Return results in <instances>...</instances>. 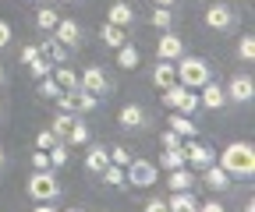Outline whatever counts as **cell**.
<instances>
[{
    "label": "cell",
    "mask_w": 255,
    "mask_h": 212,
    "mask_svg": "<svg viewBox=\"0 0 255 212\" xmlns=\"http://www.w3.org/2000/svg\"><path fill=\"white\" fill-rule=\"evenodd\" d=\"M220 166L227 177H252L255 173V145L252 141H231L220 152Z\"/></svg>",
    "instance_id": "1"
},
{
    "label": "cell",
    "mask_w": 255,
    "mask_h": 212,
    "mask_svg": "<svg viewBox=\"0 0 255 212\" xmlns=\"http://www.w3.org/2000/svg\"><path fill=\"white\" fill-rule=\"evenodd\" d=\"M174 71H177V81L188 85V88H202L213 78V68L206 64L202 57H184V53L174 60Z\"/></svg>",
    "instance_id": "2"
},
{
    "label": "cell",
    "mask_w": 255,
    "mask_h": 212,
    "mask_svg": "<svg viewBox=\"0 0 255 212\" xmlns=\"http://www.w3.org/2000/svg\"><path fill=\"white\" fill-rule=\"evenodd\" d=\"M28 198L32 202H57L60 198V180L53 177V170H36L28 177Z\"/></svg>",
    "instance_id": "3"
},
{
    "label": "cell",
    "mask_w": 255,
    "mask_h": 212,
    "mask_svg": "<svg viewBox=\"0 0 255 212\" xmlns=\"http://www.w3.org/2000/svg\"><path fill=\"white\" fill-rule=\"evenodd\" d=\"M163 103H167L170 110H177V113H188V117L199 110L195 88H188V85H181V81H174L170 88H163Z\"/></svg>",
    "instance_id": "4"
},
{
    "label": "cell",
    "mask_w": 255,
    "mask_h": 212,
    "mask_svg": "<svg viewBox=\"0 0 255 212\" xmlns=\"http://www.w3.org/2000/svg\"><path fill=\"white\" fill-rule=\"evenodd\" d=\"M124 180H131L135 188H152L156 184V163H149V159H131L124 166Z\"/></svg>",
    "instance_id": "5"
},
{
    "label": "cell",
    "mask_w": 255,
    "mask_h": 212,
    "mask_svg": "<svg viewBox=\"0 0 255 212\" xmlns=\"http://www.w3.org/2000/svg\"><path fill=\"white\" fill-rule=\"evenodd\" d=\"M181 148H184V163H188L191 170H206V166L213 163V148L202 145L199 138H184Z\"/></svg>",
    "instance_id": "6"
},
{
    "label": "cell",
    "mask_w": 255,
    "mask_h": 212,
    "mask_svg": "<svg viewBox=\"0 0 255 212\" xmlns=\"http://www.w3.org/2000/svg\"><path fill=\"white\" fill-rule=\"evenodd\" d=\"M206 25L213 28V32H231V28L238 25V14L227 4H213V7H206Z\"/></svg>",
    "instance_id": "7"
},
{
    "label": "cell",
    "mask_w": 255,
    "mask_h": 212,
    "mask_svg": "<svg viewBox=\"0 0 255 212\" xmlns=\"http://www.w3.org/2000/svg\"><path fill=\"white\" fill-rule=\"evenodd\" d=\"M227 103H252V96H255V81L248 78V74H234L231 81H227Z\"/></svg>",
    "instance_id": "8"
},
{
    "label": "cell",
    "mask_w": 255,
    "mask_h": 212,
    "mask_svg": "<svg viewBox=\"0 0 255 212\" xmlns=\"http://www.w3.org/2000/svg\"><path fill=\"white\" fill-rule=\"evenodd\" d=\"M78 88H82V92H92V96H103L107 88H110V81H107L103 68H85L78 74Z\"/></svg>",
    "instance_id": "9"
},
{
    "label": "cell",
    "mask_w": 255,
    "mask_h": 212,
    "mask_svg": "<svg viewBox=\"0 0 255 212\" xmlns=\"http://www.w3.org/2000/svg\"><path fill=\"white\" fill-rule=\"evenodd\" d=\"M181 53H184V39L167 28V32L156 39V57H159V60H177Z\"/></svg>",
    "instance_id": "10"
},
{
    "label": "cell",
    "mask_w": 255,
    "mask_h": 212,
    "mask_svg": "<svg viewBox=\"0 0 255 212\" xmlns=\"http://www.w3.org/2000/svg\"><path fill=\"white\" fill-rule=\"evenodd\" d=\"M53 39L60 43V46H68V50H75L78 46V39H82V28L71 21V18H60L57 25H53Z\"/></svg>",
    "instance_id": "11"
},
{
    "label": "cell",
    "mask_w": 255,
    "mask_h": 212,
    "mask_svg": "<svg viewBox=\"0 0 255 212\" xmlns=\"http://www.w3.org/2000/svg\"><path fill=\"white\" fill-rule=\"evenodd\" d=\"M199 106H206V110H223V106H227V92H223V85H216V81L209 78V81L202 85Z\"/></svg>",
    "instance_id": "12"
},
{
    "label": "cell",
    "mask_w": 255,
    "mask_h": 212,
    "mask_svg": "<svg viewBox=\"0 0 255 212\" xmlns=\"http://www.w3.org/2000/svg\"><path fill=\"white\" fill-rule=\"evenodd\" d=\"M202 184H206L209 191H227V188H231V177H227V170H223L220 163H209V166L202 170Z\"/></svg>",
    "instance_id": "13"
},
{
    "label": "cell",
    "mask_w": 255,
    "mask_h": 212,
    "mask_svg": "<svg viewBox=\"0 0 255 212\" xmlns=\"http://www.w3.org/2000/svg\"><path fill=\"white\" fill-rule=\"evenodd\" d=\"M117 120H121V128H128V131H138V128L145 124V110H142L138 103H128V106L117 113Z\"/></svg>",
    "instance_id": "14"
},
{
    "label": "cell",
    "mask_w": 255,
    "mask_h": 212,
    "mask_svg": "<svg viewBox=\"0 0 255 212\" xmlns=\"http://www.w3.org/2000/svg\"><path fill=\"white\" fill-rule=\"evenodd\" d=\"M107 21H110V25H117V28H128V25L135 21V11L128 7V0H117V4H110V7H107Z\"/></svg>",
    "instance_id": "15"
},
{
    "label": "cell",
    "mask_w": 255,
    "mask_h": 212,
    "mask_svg": "<svg viewBox=\"0 0 255 212\" xmlns=\"http://www.w3.org/2000/svg\"><path fill=\"white\" fill-rule=\"evenodd\" d=\"M177 81V71H174V60H159L156 64V71H152V85L163 92V88H170Z\"/></svg>",
    "instance_id": "16"
},
{
    "label": "cell",
    "mask_w": 255,
    "mask_h": 212,
    "mask_svg": "<svg viewBox=\"0 0 255 212\" xmlns=\"http://www.w3.org/2000/svg\"><path fill=\"white\" fill-rule=\"evenodd\" d=\"M195 173H191L188 166H177V170H170V177H167V184H170V191H191L195 188Z\"/></svg>",
    "instance_id": "17"
},
{
    "label": "cell",
    "mask_w": 255,
    "mask_h": 212,
    "mask_svg": "<svg viewBox=\"0 0 255 212\" xmlns=\"http://www.w3.org/2000/svg\"><path fill=\"white\" fill-rule=\"evenodd\" d=\"M167 212H199V202L191 191H174L167 202Z\"/></svg>",
    "instance_id": "18"
},
{
    "label": "cell",
    "mask_w": 255,
    "mask_h": 212,
    "mask_svg": "<svg viewBox=\"0 0 255 212\" xmlns=\"http://www.w3.org/2000/svg\"><path fill=\"white\" fill-rule=\"evenodd\" d=\"M53 81L60 85V92H75V88H78V74L71 71V68H64V64H53Z\"/></svg>",
    "instance_id": "19"
},
{
    "label": "cell",
    "mask_w": 255,
    "mask_h": 212,
    "mask_svg": "<svg viewBox=\"0 0 255 212\" xmlns=\"http://www.w3.org/2000/svg\"><path fill=\"white\" fill-rule=\"evenodd\" d=\"M167 124H170V131H177L181 138H195V120H191L188 113H177V110H174Z\"/></svg>",
    "instance_id": "20"
},
{
    "label": "cell",
    "mask_w": 255,
    "mask_h": 212,
    "mask_svg": "<svg viewBox=\"0 0 255 212\" xmlns=\"http://www.w3.org/2000/svg\"><path fill=\"white\" fill-rule=\"evenodd\" d=\"M107 163H110V152H107L103 145H92L89 152H85V170H89V173H100Z\"/></svg>",
    "instance_id": "21"
},
{
    "label": "cell",
    "mask_w": 255,
    "mask_h": 212,
    "mask_svg": "<svg viewBox=\"0 0 255 212\" xmlns=\"http://www.w3.org/2000/svg\"><path fill=\"white\" fill-rule=\"evenodd\" d=\"M39 53H46V57H50V64H64V60H68V46H60L53 36L39 43Z\"/></svg>",
    "instance_id": "22"
},
{
    "label": "cell",
    "mask_w": 255,
    "mask_h": 212,
    "mask_svg": "<svg viewBox=\"0 0 255 212\" xmlns=\"http://www.w3.org/2000/svg\"><path fill=\"white\" fill-rule=\"evenodd\" d=\"M100 36H103V43H107L110 50H117V46H124V43H128V32H124V28H117V25H110V21L100 28Z\"/></svg>",
    "instance_id": "23"
},
{
    "label": "cell",
    "mask_w": 255,
    "mask_h": 212,
    "mask_svg": "<svg viewBox=\"0 0 255 212\" xmlns=\"http://www.w3.org/2000/svg\"><path fill=\"white\" fill-rule=\"evenodd\" d=\"M71 124H75V113H57V117L50 120V131H53L60 141H68V131H71Z\"/></svg>",
    "instance_id": "24"
},
{
    "label": "cell",
    "mask_w": 255,
    "mask_h": 212,
    "mask_svg": "<svg viewBox=\"0 0 255 212\" xmlns=\"http://www.w3.org/2000/svg\"><path fill=\"white\" fill-rule=\"evenodd\" d=\"M117 68H124V71H131V68H138V50H135L131 43H124V46H117Z\"/></svg>",
    "instance_id": "25"
},
{
    "label": "cell",
    "mask_w": 255,
    "mask_h": 212,
    "mask_svg": "<svg viewBox=\"0 0 255 212\" xmlns=\"http://www.w3.org/2000/svg\"><path fill=\"white\" fill-rule=\"evenodd\" d=\"M149 25H152V28H159V32H167V28L174 25V11H170V7H152Z\"/></svg>",
    "instance_id": "26"
},
{
    "label": "cell",
    "mask_w": 255,
    "mask_h": 212,
    "mask_svg": "<svg viewBox=\"0 0 255 212\" xmlns=\"http://www.w3.org/2000/svg\"><path fill=\"white\" fill-rule=\"evenodd\" d=\"M100 177H103V184H110V188H121V184H124V166H117V163H107V166L100 170Z\"/></svg>",
    "instance_id": "27"
},
{
    "label": "cell",
    "mask_w": 255,
    "mask_h": 212,
    "mask_svg": "<svg viewBox=\"0 0 255 212\" xmlns=\"http://www.w3.org/2000/svg\"><path fill=\"white\" fill-rule=\"evenodd\" d=\"M96 106H100V96L75 88V113H89V110H96Z\"/></svg>",
    "instance_id": "28"
},
{
    "label": "cell",
    "mask_w": 255,
    "mask_h": 212,
    "mask_svg": "<svg viewBox=\"0 0 255 212\" xmlns=\"http://www.w3.org/2000/svg\"><path fill=\"white\" fill-rule=\"evenodd\" d=\"M159 166H163V170H177V166H188V163H184V148H167V152L159 156Z\"/></svg>",
    "instance_id": "29"
},
{
    "label": "cell",
    "mask_w": 255,
    "mask_h": 212,
    "mask_svg": "<svg viewBox=\"0 0 255 212\" xmlns=\"http://www.w3.org/2000/svg\"><path fill=\"white\" fill-rule=\"evenodd\" d=\"M46 152H50V166H68V159H71L68 141H57L53 148H46Z\"/></svg>",
    "instance_id": "30"
},
{
    "label": "cell",
    "mask_w": 255,
    "mask_h": 212,
    "mask_svg": "<svg viewBox=\"0 0 255 212\" xmlns=\"http://www.w3.org/2000/svg\"><path fill=\"white\" fill-rule=\"evenodd\" d=\"M57 21H60V14H57L53 7H46V4H43V7H39V14H36V25L43 28V32H53V25H57Z\"/></svg>",
    "instance_id": "31"
},
{
    "label": "cell",
    "mask_w": 255,
    "mask_h": 212,
    "mask_svg": "<svg viewBox=\"0 0 255 212\" xmlns=\"http://www.w3.org/2000/svg\"><path fill=\"white\" fill-rule=\"evenodd\" d=\"M68 145H89V128L82 124V120H75L71 131H68Z\"/></svg>",
    "instance_id": "32"
},
{
    "label": "cell",
    "mask_w": 255,
    "mask_h": 212,
    "mask_svg": "<svg viewBox=\"0 0 255 212\" xmlns=\"http://www.w3.org/2000/svg\"><path fill=\"white\" fill-rule=\"evenodd\" d=\"M238 57L245 60V64H252V60H255V36H241V43H238Z\"/></svg>",
    "instance_id": "33"
},
{
    "label": "cell",
    "mask_w": 255,
    "mask_h": 212,
    "mask_svg": "<svg viewBox=\"0 0 255 212\" xmlns=\"http://www.w3.org/2000/svg\"><path fill=\"white\" fill-rule=\"evenodd\" d=\"M39 96H43V99H57V96H60V85L53 81V74L39 78Z\"/></svg>",
    "instance_id": "34"
},
{
    "label": "cell",
    "mask_w": 255,
    "mask_h": 212,
    "mask_svg": "<svg viewBox=\"0 0 255 212\" xmlns=\"http://www.w3.org/2000/svg\"><path fill=\"white\" fill-rule=\"evenodd\" d=\"M57 141H60V138H57V135H53L50 128H43V131L36 135V148H43V152H46V148H53Z\"/></svg>",
    "instance_id": "35"
},
{
    "label": "cell",
    "mask_w": 255,
    "mask_h": 212,
    "mask_svg": "<svg viewBox=\"0 0 255 212\" xmlns=\"http://www.w3.org/2000/svg\"><path fill=\"white\" fill-rule=\"evenodd\" d=\"M28 71L36 74V78H46V74L53 71V64H50V60H43V57H36V60H32V64H28Z\"/></svg>",
    "instance_id": "36"
},
{
    "label": "cell",
    "mask_w": 255,
    "mask_h": 212,
    "mask_svg": "<svg viewBox=\"0 0 255 212\" xmlns=\"http://www.w3.org/2000/svg\"><path fill=\"white\" fill-rule=\"evenodd\" d=\"M107 152H110V163H117V166H128V163H131V156H128L124 145H114V148H107Z\"/></svg>",
    "instance_id": "37"
},
{
    "label": "cell",
    "mask_w": 255,
    "mask_h": 212,
    "mask_svg": "<svg viewBox=\"0 0 255 212\" xmlns=\"http://www.w3.org/2000/svg\"><path fill=\"white\" fill-rule=\"evenodd\" d=\"M159 141H163V148H181L184 138H181L177 131H163V135H159Z\"/></svg>",
    "instance_id": "38"
},
{
    "label": "cell",
    "mask_w": 255,
    "mask_h": 212,
    "mask_svg": "<svg viewBox=\"0 0 255 212\" xmlns=\"http://www.w3.org/2000/svg\"><path fill=\"white\" fill-rule=\"evenodd\" d=\"M32 166H36V170H50V152L36 148V152H32Z\"/></svg>",
    "instance_id": "39"
},
{
    "label": "cell",
    "mask_w": 255,
    "mask_h": 212,
    "mask_svg": "<svg viewBox=\"0 0 255 212\" xmlns=\"http://www.w3.org/2000/svg\"><path fill=\"white\" fill-rule=\"evenodd\" d=\"M36 57H43V53H39V46H25V50H21V64L28 68L32 60H36Z\"/></svg>",
    "instance_id": "40"
},
{
    "label": "cell",
    "mask_w": 255,
    "mask_h": 212,
    "mask_svg": "<svg viewBox=\"0 0 255 212\" xmlns=\"http://www.w3.org/2000/svg\"><path fill=\"white\" fill-rule=\"evenodd\" d=\"M142 212H167V202H159V198H149Z\"/></svg>",
    "instance_id": "41"
},
{
    "label": "cell",
    "mask_w": 255,
    "mask_h": 212,
    "mask_svg": "<svg viewBox=\"0 0 255 212\" xmlns=\"http://www.w3.org/2000/svg\"><path fill=\"white\" fill-rule=\"evenodd\" d=\"M7 43H11V25H7V21H0V50H4Z\"/></svg>",
    "instance_id": "42"
},
{
    "label": "cell",
    "mask_w": 255,
    "mask_h": 212,
    "mask_svg": "<svg viewBox=\"0 0 255 212\" xmlns=\"http://www.w3.org/2000/svg\"><path fill=\"white\" fill-rule=\"evenodd\" d=\"M199 212H227V209H223L220 202H213V198H209V202H202V205H199Z\"/></svg>",
    "instance_id": "43"
},
{
    "label": "cell",
    "mask_w": 255,
    "mask_h": 212,
    "mask_svg": "<svg viewBox=\"0 0 255 212\" xmlns=\"http://www.w3.org/2000/svg\"><path fill=\"white\" fill-rule=\"evenodd\" d=\"M32 212H60V209H53L50 202H36V209H32Z\"/></svg>",
    "instance_id": "44"
},
{
    "label": "cell",
    "mask_w": 255,
    "mask_h": 212,
    "mask_svg": "<svg viewBox=\"0 0 255 212\" xmlns=\"http://www.w3.org/2000/svg\"><path fill=\"white\" fill-rule=\"evenodd\" d=\"M177 0H156V7H174Z\"/></svg>",
    "instance_id": "45"
},
{
    "label": "cell",
    "mask_w": 255,
    "mask_h": 212,
    "mask_svg": "<svg viewBox=\"0 0 255 212\" xmlns=\"http://www.w3.org/2000/svg\"><path fill=\"white\" fill-rule=\"evenodd\" d=\"M7 163V156H4V145H0V166H4Z\"/></svg>",
    "instance_id": "46"
},
{
    "label": "cell",
    "mask_w": 255,
    "mask_h": 212,
    "mask_svg": "<svg viewBox=\"0 0 255 212\" xmlns=\"http://www.w3.org/2000/svg\"><path fill=\"white\" fill-rule=\"evenodd\" d=\"M0 81H4V64H0Z\"/></svg>",
    "instance_id": "47"
},
{
    "label": "cell",
    "mask_w": 255,
    "mask_h": 212,
    "mask_svg": "<svg viewBox=\"0 0 255 212\" xmlns=\"http://www.w3.org/2000/svg\"><path fill=\"white\" fill-rule=\"evenodd\" d=\"M0 117H4V99H0Z\"/></svg>",
    "instance_id": "48"
},
{
    "label": "cell",
    "mask_w": 255,
    "mask_h": 212,
    "mask_svg": "<svg viewBox=\"0 0 255 212\" xmlns=\"http://www.w3.org/2000/svg\"><path fill=\"white\" fill-rule=\"evenodd\" d=\"M68 212H82V209H68Z\"/></svg>",
    "instance_id": "49"
},
{
    "label": "cell",
    "mask_w": 255,
    "mask_h": 212,
    "mask_svg": "<svg viewBox=\"0 0 255 212\" xmlns=\"http://www.w3.org/2000/svg\"><path fill=\"white\" fill-rule=\"evenodd\" d=\"M68 4H78V0H68Z\"/></svg>",
    "instance_id": "50"
},
{
    "label": "cell",
    "mask_w": 255,
    "mask_h": 212,
    "mask_svg": "<svg viewBox=\"0 0 255 212\" xmlns=\"http://www.w3.org/2000/svg\"><path fill=\"white\" fill-rule=\"evenodd\" d=\"M43 4H50V0H43Z\"/></svg>",
    "instance_id": "51"
}]
</instances>
